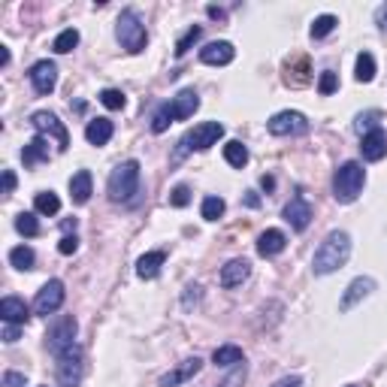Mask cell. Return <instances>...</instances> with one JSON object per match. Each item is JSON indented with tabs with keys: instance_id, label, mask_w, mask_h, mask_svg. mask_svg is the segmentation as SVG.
Listing matches in <instances>:
<instances>
[{
	"instance_id": "6da1fadb",
	"label": "cell",
	"mask_w": 387,
	"mask_h": 387,
	"mask_svg": "<svg viewBox=\"0 0 387 387\" xmlns=\"http://www.w3.org/2000/svg\"><path fill=\"white\" fill-rule=\"evenodd\" d=\"M351 258V236L345 230H333L327 239L318 246L312 258V272L315 276H330V272L342 269Z\"/></svg>"
},
{
	"instance_id": "7a4b0ae2",
	"label": "cell",
	"mask_w": 387,
	"mask_h": 387,
	"mask_svg": "<svg viewBox=\"0 0 387 387\" xmlns=\"http://www.w3.org/2000/svg\"><path fill=\"white\" fill-rule=\"evenodd\" d=\"M200 109V94L194 88H182L170 103H160L151 115V134H164L172 121H185Z\"/></svg>"
},
{
	"instance_id": "3957f363",
	"label": "cell",
	"mask_w": 387,
	"mask_h": 387,
	"mask_svg": "<svg viewBox=\"0 0 387 387\" xmlns=\"http://www.w3.org/2000/svg\"><path fill=\"white\" fill-rule=\"evenodd\" d=\"M366 185V170L357 160H345V164L333 172V197L336 203H354L360 197V191Z\"/></svg>"
},
{
	"instance_id": "277c9868",
	"label": "cell",
	"mask_w": 387,
	"mask_h": 387,
	"mask_svg": "<svg viewBox=\"0 0 387 387\" xmlns=\"http://www.w3.org/2000/svg\"><path fill=\"white\" fill-rule=\"evenodd\" d=\"M139 191V160H125L109 172L106 194L112 203H130L134 194Z\"/></svg>"
},
{
	"instance_id": "5b68a950",
	"label": "cell",
	"mask_w": 387,
	"mask_h": 387,
	"mask_svg": "<svg viewBox=\"0 0 387 387\" xmlns=\"http://www.w3.org/2000/svg\"><path fill=\"white\" fill-rule=\"evenodd\" d=\"M115 37L125 52L130 55H139L142 49L148 43V34H146V25H142V18L137 15V9H121L118 22H115Z\"/></svg>"
},
{
	"instance_id": "8992f818",
	"label": "cell",
	"mask_w": 387,
	"mask_h": 387,
	"mask_svg": "<svg viewBox=\"0 0 387 387\" xmlns=\"http://www.w3.org/2000/svg\"><path fill=\"white\" fill-rule=\"evenodd\" d=\"M224 137V125L221 121H203V125H197L194 130H188L185 137L179 139V148H176V160H182L188 155V151H206V148H212L215 142Z\"/></svg>"
},
{
	"instance_id": "52a82bcc",
	"label": "cell",
	"mask_w": 387,
	"mask_h": 387,
	"mask_svg": "<svg viewBox=\"0 0 387 387\" xmlns=\"http://www.w3.org/2000/svg\"><path fill=\"white\" fill-rule=\"evenodd\" d=\"M76 333H79V324L73 315H64V318H58L52 327H49L46 333V348L52 351V357H58V354L70 351L76 345Z\"/></svg>"
},
{
	"instance_id": "ba28073f",
	"label": "cell",
	"mask_w": 387,
	"mask_h": 387,
	"mask_svg": "<svg viewBox=\"0 0 387 387\" xmlns=\"http://www.w3.org/2000/svg\"><path fill=\"white\" fill-rule=\"evenodd\" d=\"M309 118L303 115L297 109H284V112H276L269 121H267V130L272 137H303L309 134Z\"/></svg>"
},
{
	"instance_id": "9c48e42d",
	"label": "cell",
	"mask_w": 387,
	"mask_h": 387,
	"mask_svg": "<svg viewBox=\"0 0 387 387\" xmlns=\"http://www.w3.org/2000/svg\"><path fill=\"white\" fill-rule=\"evenodd\" d=\"M30 125L37 127V134L39 137H52L58 142V151H67L70 148V134H67V127H64V121H58L55 112H46V109H39L30 115Z\"/></svg>"
},
{
	"instance_id": "30bf717a",
	"label": "cell",
	"mask_w": 387,
	"mask_h": 387,
	"mask_svg": "<svg viewBox=\"0 0 387 387\" xmlns=\"http://www.w3.org/2000/svg\"><path fill=\"white\" fill-rule=\"evenodd\" d=\"M55 372H58V384L61 387H79V381H82V348L79 345H73L70 351L58 354L55 357Z\"/></svg>"
},
{
	"instance_id": "8fae6325",
	"label": "cell",
	"mask_w": 387,
	"mask_h": 387,
	"mask_svg": "<svg viewBox=\"0 0 387 387\" xmlns=\"http://www.w3.org/2000/svg\"><path fill=\"white\" fill-rule=\"evenodd\" d=\"M64 281L61 279H49L43 288L37 291V300H34V312L37 315H55L61 305H64Z\"/></svg>"
},
{
	"instance_id": "7c38bea8",
	"label": "cell",
	"mask_w": 387,
	"mask_h": 387,
	"mask_svg": "<svg viewBox=\"0 0 387 387\" xmlns=\"http://www.w3.org/2000/svg\"><path fill=\"white\" fill-rule=\"evenodd\" d=\"M30 85H34L37 94H52V91L58 88V67L55 61H37L34 67H30Z\"/></svg>"
},
{
	"instance_id": "4fadbf2b",
	"label": "cell",
	"mask_w": 387,
	"mask_h": 387,
	"mask_svg": "<svg viewBox=\"0 0 387 387\" xmlns=\"http://www.w3.org/2000/svg\"><path fill=\"white\" fill-rule=\"evenodd\" d=\"M372 291H375V279H369V276H357V279L348 284V288H345L342 300H339V312H351L354 305H357L360 300L369 297Z\"/></svg>"
},
{
	"instance_id": "5bb4252c",
	"label": "cell",
	"mask_w": 387,
	"mask_h": 387,
	"mask_svg": "<svg viewBox=\"0 0 387 387\" xmlns=\"http://www.w3.org/2000/svg\"><path fill=\"white\" fill-rule=\"evenodd\" d=\"M200 369H203V360H200V357H188V360H182V363L176 366V369H170V372L160 375L158 387H179V384L191 381Z\"/></svg>"
},
{
	"instance_id": "9a60e30c",
	"label": "cell",
	"mask_w": 387,
	"mask_h": 387,
	"mask_svg": "<svg viewBox=\"0 0 387 387\" xmlns=\"http://www.w3.org/2000/svg\"><path fill=\"white\" fill-rule=\"evenodd\" d=\"M233 58H236V49H233V43H227V39H215V43L200 49V61L203 64H212V67H224V64H230Z\"/></svg>"
},
{
	"instance_id": "2e32d148",
	"label": "cell",
	"mask_w": 387,
	"mask_h": 387,
	"mask_svg": "<svg viewBox=\"0 0 387 387\" xmlns=\"http://www.w3.org/2000/svg\"><path fill=\"white\" fill-rule=\"evenodd\" d=\"M312 215H315V212H312V206H309V200H303V197H293L288 206H284V221H288L297 233H303L305 227H309Z\"/></svg>"
},
{
	"instance_id": "e0dca14e",
	"label": "cell",
	"mask_w": 387,
	"mask_h": 387,
	"mask_svg": "<svg viewBox=\"0 0 387 387\" xmlns=\"http://www.w3.org/2000/svg\"><path fill=\"white\" fill-rule=\"evenodd\" d=\"M248 276H251V263L246 258H233L227 267H221L218 281H221V288H236V284H242Z\"/></svg>"
},
{
	"instance_id": "ac0fdd59",
	"label": "cell",
	"mask_w": 387,
	"mask_h": 387,
	"mask_svg": "<svg viewBox=\"0 0 387 387\" xmlns=\"http://www.w3.org/2000/svg\"><path fill=\"white\" fill-rule=\"evenodd\" d=\"M284 246H288V236H284L281 230H263L258 236V254L260 258H276V254L284 251Z\"/></svg>"
},
{
	"instance_id": "d6986e66",
	"label": "cell",
	"mask_w": 387,
	"mask_h": 387,
	"mask_svg": "<svg viewBox=\"0 0 387 387\" xmlns=\"http://www.w3.org/2000/svg\"><path fill=\"white\" fill-rule=\"evenodd\" d=\"M360 151H363V160H381L387 158V134L384 130H372V134H366L363 142H360Z\"/></svg>"
},
{
	"instance_id": "ffe728a7",
	"label": "cell",
	"mask_w": 387,
	"mask_h": 387,
	"mask_svg": "<svg viewBox=\"0 0 387 387\" xmlns=\"http://www.w3.org/2000/svg\"><path fill=\"white\" fill-rule=\"evenodd\" d=\"M0 318H4L6 324H27L30 318V309L25 305V300H18V297H4L0 300Z\"/></svg>"
},
{
	"instance_id": "44dd1931",
	"label": "cell",
	"mask_w": 387,
	"mask_h": 387,
	"mask_svg": "<svg viewBox=\"0 0 387 387\" xmlns=\"http://www.w3.org/2000/svg\"><path fill=\"white\" fill-rule=\"evenodd\" d=\"M91 191H94V179H91L88 170H79L73 179H70V197H73L76 206H85L91 200Z\"/></svg>"
},
{
	"instance_id": "7402d4cb",
	"label": "cell",
	"mask_w": 387,
	"mask_h": 387,
	"mask_svg": "<svg viewBox=\"0 0 387 387\" xmlns=\"http://www.w3.org/2000/svg\"><path fill=\"white\" fill-rule=\"evenodd\" d=\"M164 260H167V254L164 251H148V254H142V258L137 260V276L139 279H158L160 276V267H164Z\"/></svg>"
},
{
	"instance_id": "603a6c76",
	"label": "cell",
	"mask_w": 387,
	"mask_h": 387,
	"mask_svg": "<svg viewBox=\"0 0 387 387\" xmlns=\"http://www.w3.org/2000/svg\"><path fill=\"white\" fill-rule=\"evenodd\" d=\"M288 73H284V82L288 85H293V88H300V85H309L312 82V70H309V58H293V61H288Z\"/></svg>"
},
{
	"instance_id": "cb8c5ba5",
	"label": "cell",
	"mask_w": 387,
	"mask_h": 387,
	"mask_svg": "<svg viewBox=\"0 0 387 387\" xmlns=\"http://www.w3.org/2000/svg\"><path fill=\"white\" fill-rule=\"evenodd\" d=\"M112 121L109 118H94V121H88V127H85V139L91 142V146H106V142L112 139Z\"/></svg>"
},
{
	"instance_id": "d4e9b609",
	"label": "cell",
	"mask_w": 387,
	"mask_h": 387,
	"mask_svg": "<svg viewBox=\"0 0 387 387\" xmlns=\"http://www.w3.org/2000/svg\"><path fill=\"white\" fill-rule=\"evenodd\" d=\"M22 160H25V167H34V164H39V160H49V139L37 134L22 148Z\"/></svg>"
},
{
	"instance_id": "484cf974",
	"label": "cell",
	"mask_w": 387,
	"mask_h": 387,
	"mask_svg": "<svg viewBox=\"0 0 387 387\" xmlns=\"http://www.w3.org/2000/svg\"><path fill=\"white\" fill-rule=\"evenodd\" d=\"M212 363L221 366V369H227V366H239V363H246V354H242L239 345H221V348L212 351Z\"/></svg>"
},
{
	"instance_id": "4316f807",
	"label": "cell",
	"mask_w": 387,
	"mask_h": 387,
	"mask_svg": "<svg viewBox=\"0 0 387 387\" xmlns=\"http://www.w3.org/2000/svg\"><path fill=\"white\" fill-rule=\"evenodd\" d=\"M381 112L379 109H366V112H360L357 118H354V130H357L360 137H366V134H372V130H381Z\"/></svg>"
},
{
	"instance_id": "83f0119b",
	"label": "cell",
	"mask_w": 387,
	"mask_h": 387,
	"mask_svg": "<svg viewBox=\"0 0 387 387\" xmlns=\"http://www.w3.org/2000/svg\"><path fill=\"white\" fill-rule=\"evenodd\" d=\"M34 212L37 215H58L61 212V200L55 191H39L34 197Z\"/></svg>"
},
{
	"instance_id": "f1b7e54d",
	"label": "cell",
	"mask_w": 387,
	"mask_h": 387,
	"mask_svg": "<svg viewBox=\"0 0 387 387\" xmlns=\"http://www.w3.org/2000/svg\"><path fill=\"white\" fill-rule=\"evenodd\" d=\"M224 160H227L230 167H236V170H242L248 164V148L242 146L239 139H230L227 146H224Z\"/></svg>"
},
{
	"instance_id": "f546056e",
	"label": "cell",
	"mask_w": 387,
	"mask_h": 387,
	"mask_svg": "<svg viewBox=\"0 0 387 387\" xmlns=\"http://www.w3.org/2000/svg\"><path fill=\"white\" fill-rule=\"evenodd\" d=\"M9 263H13L15 269H34V263H37V254L30 246H15L13 251H9Z\"/></svg>"
},
{
	"instance_id": "4dcf8cb0",
	"label": "cell",
	"mask_w": 387,
	"mask_h": 387,
	"mask_svg": "<svg viewBox=\"0 0 387 387\" xmlns=\"http://www.w3.org/2000/svg\"><path fill=\"white\" fill-rule=\"evenodd\" d=\"M79 46V30L76 27H67V30H61V34L55 37V43L52 49L58 55H67V52H73V49Z\"/></svg>"
},
{
	"instance_id": "1f68e13d",
	"label": "cell",
	"mask_w": 387,
	"mask_h": 387,
	"mask_svg": "<svg viewBox=\"0 0 387 387\" xmlns=\"http://www.w3.org/2000/svg\"><path fill=\"white\" fill-rule=\"evenodd\" d=\"M336 25H339V18H336V15H330V13H327V15H318V18L312 22L309 34H312V39H324L327 34H333Z\"/></svg>"
},
{
	"instance_id": "d6a6232c",
	"label": "cell",
	"mask_w": 387,
	"mask_h": 387,
	"mask_svg": "<svg viewBox=\"0 0 387 387\" xmlns=\"http://www.w3.org/2000/svg\"><path fill=\"white\" fill-rule=\"evenodd\" d=\"M200 37H203V27H200V25H191V27L185 30V34L179 37V43H176V58H185V55L191 52V46L197 43Z\"/></svg>"
},
{
	"instance_id": "836d02e7",
	"label": "cell",
	"mask_w": 387,
	"mask_h": 387,
	"mask_svg": "<svg viewBox=\"0 0 387 387\" xmlns=\"http://www.w3.org/2000/svg\"><path fill=\"white\" fill-rule=\"evenodd\" d=\"M354 76H357V82H372L375 79V58L369 52L357 55V70H354Z\"/></svg>"
},
{
	"instance_id": "e575fe53",
	"label": "cell",
	"mask_w": 387,
	"mask_h": 387,
	"mask_svg": "<svg viewBox=\"0 0 387 387\" xmlns=\"http://www.w3.org/2000/svg\"><path fill=\"white\" fill-rule=\"evenodd\" d=\"M100 103H103L106 109H112V112H118V109L127 106V97L121 94L118 88H103V91H100Z\"/></svg>"
},
{
	"instance_id": "d590c367",
	"label": "cell",
	"mask_w": 387,
	"mask_h": 387,
	"mask_svg": "<svg viewBox=\"0 0 387 387\" xmlns=\"http://www.w3.org/2000/svg\"><path fill=\"white\" fill-rule=\"evenodd\" d=\"M224 209H227V203H224L221 197H206V200H203V206H200V212H203V218H206V221H218L224 215Z\"/></svg>"
},
{
	"instance_id": "8d00e7d4",
	"label": "cell",
	"mask_w": 387,
	"mask_h": 387,
	"mask_svg": "<svg viewBox=\"0 0 387 387\" xmlns=\"http://www.w3.org/2000/svg\"><path fill=\"white\" fill-rule=\"evenodd\" d=\"M15 230L22 233V236H37V233H39V224H37L34 212H22V215H15Z\"/></svg>"
},
{
	"instance_id": "74e56055",
	"label": "cell",
	"mask_w": 387,
	"mask_h": 387,
	"mask_svg": "<svg viewBox=\"0 0 387 387\" xmlns=\"http://www.w3.org/2000/svg\"><path fill=\"white\" fill-rule=\"evenodd\" d=\"M191 203V188L188 185H176L170 194V206H176V209H185Z\"/></svg>"
},
{
	"instance_id": "f35d334b",
	"label": "cell",
	"mask_w": 387,
	"mask_h": 387,
	"mask_svg": "<svg viewBox=\"0 0 387 387\" xmlns=\"http://www.w3.org/2000/svg\"><path fill=\"white\" fill-rule=\"evenodd\" d=\"M336 88H339V79H336V73H333V70H324L321 79H318V91H321L324 97H330Z\"/></svg>"
},
{
	"instance_id": "ab89813d",
	"label": "cell",
	"mask_w": 387,
	"mask_h": 387,
	"mask_svg": "<svg viewBox=\"0 0 387 387\" xmlns=\"http://www.w3.org/2000/svg\"><path fill=\"white\" fill-rule=\"evenodd\" d=\"M246 379H248V369H246V363H239L236 369H233V375H227V379H224L218 387H242V384H246Z\"/></svg>"
},
{
	"instance_id": "60d3db41",
	"label": "cell",
	"mask_w": 387,
	"mask_h": 387,
	"mask_svg": "<svg viewBox=\"0 0 387 387\" xmlns=\"http://www.w3.org/2000/svg\"><path fill=\"white\" fill-rule=\"evenodd\" d=\"M4 387H27V375L25 372H4Z\"/></svg>"
},
{
	"instance_id": "b9f144b4",
	"label": "cell",
	"mask_w": 387,
	"mask_h": 387,
	"mask_svg": "<svg viewBox=\"0 0 387 387\" xmlns=\"http://www.w3.org/2000/svg\"><path fill=\"white\" fill-rule=\"evenodd\" d=\"M58 251H61V254H76V251H79V239H76V233H67V236L58 242Z\"/></svg>"
},
{
	"instance_id": "7bdbcfd3",
	"label": "cell",
	"mask_w": 387,
	"mask_h": 387,
	"mask_svg": "<svg viewBox=\"0 0 387 387\" xmlns=\"http://www.w3.org/2000/svg\"><path fill=\"white\" fill-rule=\"evenodd\" d=\"M197 300H200V284H188L182 305H185V309H191V305H197Z\"/></svg>"
},
{
	"instance_id": "ee69618b",
	"label": "cell",
	"mask_w": 387,
	"mask_h": 387,
	"mask_svg": "<svg viewBox=\"0 0 387 387\" xmlns=\"http://www.w3.org/2000/svg\"><path fill=\"white\" fill-rule=\"evenodd\" d=\"M18 336H22L18 324H6V327H4V342H6V345H15V342H18Z\"/></svg>"
},
{
	"instance_id": "f6af8a7d",
	"label": "cell",
	"mask_w": 387,
	"mask_h": 387,
	"mask_svg": "<svg viewBox=\"0 0 387 387\" xmlns=\"http://www.w3.org/2000/svg\"><path fill=\"white\" fill-rule=\"evenodd\" d=\"M272 387H303V379L300 375H284V379H279Z\"/></svg>"
},
{
	"instance_id": "bcb514c9",
	"label": "cell",
	"mask_w": 387,
	"mask_h": 387,
	"mask_svg": "<svg viewBox=\"0 0 387 387\" xmlns=\"http://www.w3.org/2000/svg\"><path fill=\"white\" fill-rule=\"evenodd\" d=\"M13 191H15V172L4 170V194H13Z\"/></svg>"
},
{
	"instance_id": "7dc6e473",
	"label": "cell",
	"mask_w": 387,
	"mask_h": 387,
	"mask_svg": "<svg viewBox=\"0 0 387 387\" xmlns=\"http://www.w3.org/2000/svg\"><path fill=\"white\" fill-rule=\"evenodd\" d=\"M375 22H379L381 30H387V4L379 6V13H375Z\"/></svg>"
},
{
	"instance_id": "c3c4849f",
	"label": "cell",
	"mask_w": 387,
	"mask_h": 387,
	"mask_svg": "<svg viewBox=\"0 0 387 387\" xmlns=\"http://www.w3.org/2000/svg\"><path fill=\"white\" fill-rule=\"evenodd\" d=\"M206 13H209V18H218V22H224V18H227V13H224L221 6H209Z\"/></svg>"
},
{
	"instance_id": "681fc988",
	"label": "cell",
	"mask_w": 387,
	"mask_h": 387,
	"mask_svg": "<svg viewBox=\"0 0 387 387\" xmlns=\"http://www.w3.org/2000/svg\"><path fill=\"white\" fill-rule=\"evenodd\" d=\"M246 206H251V209H258V206H260V197H258V194H254V191H248V194H246Z\"/></svg>"
},
{
	"instance_id": "f907efd6",
	"label": "cell",
	"mask_w": 387,
	"mask_h": 387,
	"mask_svg": "<svg viewBox=\"0 0 387 387\" xmlns=\"http://www.w3.org/2000/svg\"><path fill=\"white\" fill-rule=\"evenodd\" d=\"M260 185H263V191H272V188H276V179H272V176H263Z\"/></svg>"
},
{
	"instance_id": "816d5d0a",
	"label": "cell",
	"mask_w": 387,
	"mask_h": 387,
	"mask_svg": "<svg viewBox=\"0 0 387 387\" xmlns=\"http://www.w3.org/2000/svg\"><path fill=\"white\" fill-rule=\"evenodd\" d=\"M0 64H4V67L9 64V49L6 46H0Z\"/></svg>"
},
{
	"instance_id": "f5cc1de1",
	"label": "cell",
	"mask_w": 387,
	"mask_h": 387,
	"mask_svg": "<svg viewBox=\"0 0 387 387\" xmlns=\"http://www.w3.org/2000/svg\"><path fill=\"white\" fill-rule=\"evenodd\" d=\"M348 387H357V384H348Z\"/></svg>"
}]
</instances>
